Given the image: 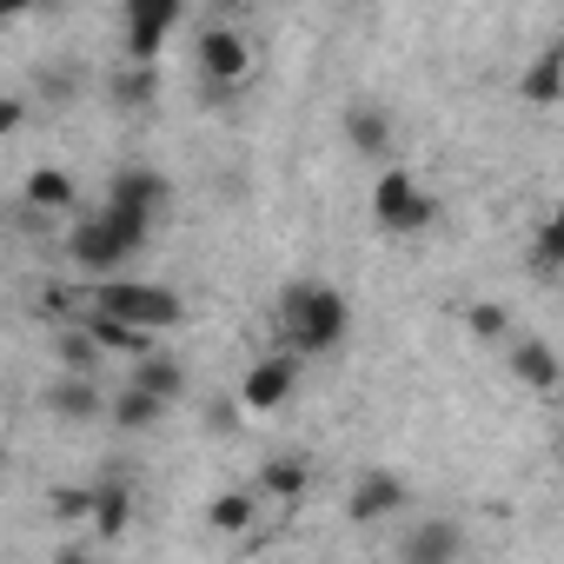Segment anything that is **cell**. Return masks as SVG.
I'll use <instances>...</instances> for the list:
<instances>
[{
  "label": "cell",
  "mask_w": 564,
  "mask_h": 564,
  "mask_svg": "<svg viewBox=\"0 0 564 564\" xmlns=\"http://www.w3.org/2000/svg\"><path fill=\"white\" fill-rule=\"evenodd\" d=\"M239 412H246V399H213V405H206V432L226 438V432L239 425Z\"/></svg>",
  "instance_id": "obj_25"
},
{
  "label": "cell",
  "mask_w": 564,
  "mask_h": 564,
  "mask_svg": "<svg viewBox=\"0 0 564 564\" xmlns=\"http://www.w3.org/2000/svg\"><path fill=\"white\" fill-rule=\"evenodd\" d=\"M372 219H379L392 239H412V232H425V226L438 219V199H432L412 173L386 166V173L372 180Z\"/></svg>",
  "instance_id": "obj_4"
},
{
  "label": "cell",
  "mask_w": 564,
  "mask_h": 564,
  "mask_svg": "<svg viewBox=\"0 0 564 564\" xmlns=\"http://www.w3.org/2000/svg\"><path fill=\"white\" fill-rule=\"evenodd\" d=\"M166 193H173V186H166V173H153V166H120V173L107 180V199H113V206L153 213V219L166 213Z\"/></svg>",
  "instance_id": "obj_10"
},
{
  "label": "cell",
  "mask_w": 564,
  "mask_h": 564,
  "mask_svg": "<svg viewBox=\"0 0 564 564\" xmlns=\"http://www.w3.org/2000/svg\"><path fill=\"white\" fill-rule=\"evenodd\" d=\"M34 213H74V199H80V186H74V173H61V166H34L28 173V193H21Z\"/></svg>",
  "instance_id": "obj_18"
},
{
  "label": "cell",
  "mask_w": 564,
  "mask_h": 564,
  "mask_svg": "<svg viewBox=\"0 0 564 564\" xmlns=\"http://www.w3.org/2000/svg\"><path fill=\"white\" fill-rule=\"evenodd\" d=\"M557 458H564V438H557Z\"/></svg>",
  "instance_id": "obj_30"
},
{
  "label": "cell",
  "mask_w": 564,
  "mask_h": 564,
  "mask_svg": "<svg viewBox=\"0 0 564 564\" xmlns=\"http://www.w3.org/2000/svg\"><path fill=\"white\" fill-rule=\"evenodd\" d=\"M41 0H0V21H21V14H34Z\"/></svg>",
  "instance_id": "obj_28"
},
{
  "label": "cell",
  "mask_w": 564,
  "mask_h": 564,
  "mask_svg": "<svg viewBox=\"0 0 564 564\" xmlns=\"http://www.w3.org/2000/svg\"><path fill=\"white\" fill-rule=\"evenodd\" d=\"M54 518H94V491H54Z\"/></svg>",
  "instance_id": "obj_26"
},
{
  "label": "cell",
  "mask_w": 564,
  "mask_h": 564,
  "mask_svg": "<svg viewBox=\"0 0 564 564\" xmlns=\"http://www.w3.org/2000/svg\"><path fill=\"white\" fill-rule=\"evenodd\" d=\"M518 94H524L531 107H551V100L564 94V34H557V41H551V47H544V54H538L531 67H524Z\"/></svg>",
  "instance_id": "obj_17"
},
{
  "label": "cell",
  "mask_w": 564,
  "mask_h": 564,
  "mask_svg": "<svg viewBox=\"0 0 564 564\" xmlns=\"http://www.w3.org/2000/svg\"><path fill=\"white\" fill-rule=\"evenodd\" d=\"M41 8H47V14H61V8H74V0H41Z\"/></svg>",
  "instance_id": "obj_29"
},
{
  "label": "cell",
  "mask_w": 564,
  "mask_h": 564,
  "mask_svg": "<svg viewBox=\"0 0 564 564\" xmlns=\"http://www.w3.org/2000/svg\"><path fill=\"white\" fill-rule=\"evenodd\" d=\"M399 557L405 564H452V557H465V531L452 518H425L399 538Z\"/></svg>",
  "instance_id": "obj_9"
},
{
  "label": "cell",
  "mask_w": 564,
  "mask_h": 564,
  "mask_svg": "<svg viewBox=\"0 0 564 564\" xmlns=\"http://www.w3.org/2000/svg\"><path fill=\"white\" fill-rule=\"evenodd\" d=\"M186 0H127V61H160Z\"/></svg>",
  "instance_id": "obj_6"
},
{
  "label": "cell",
  "mask_w": 564,
  "mask_h": 564,
  "mask_svg": "<svg viewBox=\"0 0 564 564\" xmlns=\"http://www.w3.org/2000/svg\"><path fill=\"white\" fill-rule=\"evenodd\" d=\"M107 419H113V425H120V432H153V425H160V419H166V399H160V392H147V386H133V379H127V386H120V392H113V412H107Z\"/></svg>",
  "instance_id": "obj_16"
},
{
  "label": "cell",
  "mask_w": 564,
  "mask_h": 564,
  "mask_svg": "<svg viewBox=\"0 0 564 564\" xmlns=\"http://www.w3.org/2000/svg\"><path fill=\"white\" fill-rule=\"evenodd\" d=\"M465 333H471V339H505L511 319H505V306H471V313H465Z\"/></svg>",
  "instance_id": "obj_24"
},
{
  "label": "cell",
  "mask_w": 564,
  "mask_h": 564,
  "mask_svg": "<svg viewBox=\"0 0 564 564\" xmlns=\"http://www.w3.org/2000/svg\"><path fill=\"white\" fill-rule=\"evenodd\" d=\"M246 67H252V47L239 41V28L206 21V34H199V80L206 87H239Z\"/></svg>",
  "instance_id": "obj_5"
},
{
  "label": "cell",
  "mask_w": 564,
  "mask_h": 564,
  "mask_svg": "<svg viewBox=\"0 0 564 564\" xmlns=\"http://www.w3.org/2000/svg\"><path fill=\"white\" fill-rule=\"evenodd\" d=\"M505 366H511V379H518V386H531V392H551V386L564 379V359H557L544 339H511Z\"/></svg>",
  "instance_id": "obj_12"
},
{
  "label": "cell",
  "mask_w": 564,
  "mask_h": 564,
  "mask_svg": "<svg viewBox=\"0 0 564 564\" xmlns=\"http://www.w3.org/2000/svg\"><path fill=\"white\" fill-rule=\"evenodd\" d=\"M259 518V491H219L213 505H206V524L213 531H246Z\"/></svg>",
  "instance_id": "obj_21"
},
{
  "label": "cell",
  "mask_w": 564,
  "mask_h": 564,
  "mask_svg": "<svg viewBox=\"0 0 564 564\" xmlns=\"http://www.w3.org/2000/svg\"><path fill=\"white\" fill-rule=\"evenodd\" d=\"M392 511H405V485L392 471H359V485L346 498V518L352 524H372V518H392Z\"/></svg>",
  "instance_id": "obj_11"
},
{
  "label": "cell",
  "mask_w": 564,
  "mask_h": 564,
  "mask_svg": "<svg viewBox=\"0 0 564 564\" xmlns=\"http://www.w3.org/2000/svg\"><path fill=\"white\" fill-rule=\"evenodd\" d=\"M346 140H352V153L386 160V153H392V113L372 107V100H352V107H346Z\"/></svg>",
  "instance_id": "obj_13"
},
{
  "label": "cell",
  "mask_w": 564,
  "mask_h": 564,
  "mask_svg": "<svg viewBox=\"0 0 564 564\" xmlns=\"http://www.w3.org/2000/svg\"><path fill=\"white\" fill-rule=\"evenodd\" d=\"M41 405H47L54 419H67V425H87V419H107V412H113V399L100 392L94 372H67V379H54V386L41 392Z\"/></svg>",
  "instance_id": "obj_8"
},
{
  "label": "cell",
  "mask_w": 564,
  "mask_h": 564,
  "mask_svg": "<svg viewBox=\"0 0 564 564\" xmlns=\"http://www.w3.org/2000/svg\"><path fill=\"white\" fill-rule=\"evenodd\" d=\"M293 386H300V352H265V359L246 372L239 399H246V412H272V405L293 399Z\"/></svg>",
  "instance_id": "obj_7"
},
{
  "label": "cell",
  "mask_w": 564,
  "mask_h": 564,
  "mask_svg": "<svg viewBox=\"0 0 564 564\" xmlns=\"http://www.w3.org/2000/svg\"><path fill=\"white\" fill-rule=\"evenodd\" d=\"M531 265H538V272H564V206L531 232Z\"/></svg>",
  "instance_id": "obj_22"
},
{
  "label": "cell",
  "mask_w": 564,
  "mask_h": 564,
  "mask_svg": "<svg viewBox=\"0 0 564 564\" xmlns=\"http://www.w3.org/2000/svg\"><path fill=\"white\" fill-rule=\"evenodd\" d=\"M87 306H107L113 319H127V326H147V333H173L180 319H186V300L173 293V286H147V279H100V286L87 293Z\"/></svg>",
  "instance_id": "obj_3"
},
{
  "label": "cell",
  "mask_w": 564,
  "mask_h": 564,
  "mask_svg": "<svg viewBox=\"0 0 564 564\" xmlns=\"http://www.w3.org/2000/svg\"><path fill=\"white\" fill-rule=\"evenodd\" d=\"M239 8H246V0H206V21H226V28H232Z\"/></svg>",
  "instance_id": "obj_27"
},
{
  "label": "cell",
  "mask_w": 564,
  "mask_h": 564,
  "mask_svg": "<svg viewBox=\"0 0 564 564\" xmlns=\"http://www.w3.org/2000/svg\"><path fill=\"white\" fill-rule=\"evenodd\" d=\"M153 80H160V61H133V67L113 80V100H120V107H147V100H153Z\"/></svg>",
  "instance_id": "obj_23"
},
{
  "label": "cell",
  "mask_w": 564,
  "mask_h": 564,
  "mask_svg": "<svg viewBox=\"0 0 564 564\" xmlns=\"http://www.w3.org/2000/svg\"><path fill=\"white\" fill-rule=\"evenodd\" d=\"M352 313L333 286H319V279H300V286L279 293V339H286L293 352H333L346 339Z\"/></svg>",
  "instance_id": "obj_2"
},
{
  "label": "cell",
  "mask_w": 564,
  "mask_h": 564,
  "mask_svg": "<svg viewBox=\"0 0 564 564\" xmlns=\"http://www.w3.org/2000/svg\"><path fill=\"white\" fill-rule=\"evenodd\" d=\"M306 485H313V465L286 452V458H265V465H259V485H252V491H259V498H279V505H293V498H306Z\"/></svg>",
  "instance_id": "obj_14"
},
{
  "label": "cell",
  "mask_w": 564,
  "mask_h": 564,
  "mask_svg": "<svg viewBox=\"0 0 564 564\" xmlns=\"http://www.w3.org/2000/svg\"><path fill=\"white\" fill-rule=\"evenodd\" d=\"M127 518H133L127 485H120V478H113V485H94V524H100V538H120V531H127Z\"/></svg>",
  "instance_id": "obj_20"
},
{
  "label": "cell",
  "mask_w": 564,
  "mask_h": 564,
  "mask_svg": "<svg viewBox=\"0 0 564 564\" xmlns=\"http://www.w3.org/2000/svg\"><path fill=\"white\" fill-rule=\"evenodd\" d=\"M147 239H153V213H133V206H100V213H87L74 232H67V259L80 265V272H94V279H113L133 252H147Z\"/></svg>",
  "instance_id": "obj_1"
},
{
  "label": "cell",
  "mask_w": 564,
  "mask_h": 564,
  "mask_svg": "<svg viewBox=\"0 0 564 564\" xmlns=\"http://www.w3.org/2000/svg\"><path fill=\"white\" fill-rule=\"evenodd\" d=\"M100 352H107V346L87 333V319L67 326V333H54V359H61L67 372H100Z\"/></svg>",
  "instance_id": "obj_19"
},
{
  "label": "cell",
  "mask_w": 564,
  "mask_h": 564,
  "mask_svg": "<svg viewBox=\"0 0 564 564\" xmlns=\"http://www.w3.org/2000/svg\"><path fill=\"white\" fill-rule=\"evenodd\" d=\"M133 386H147V392H160L166 405H180V399H186V366H180L173 352H153V346H147V352L133 359Z\"/></svg>",
  "instance_id": "obj_15"
}]
</instances>
